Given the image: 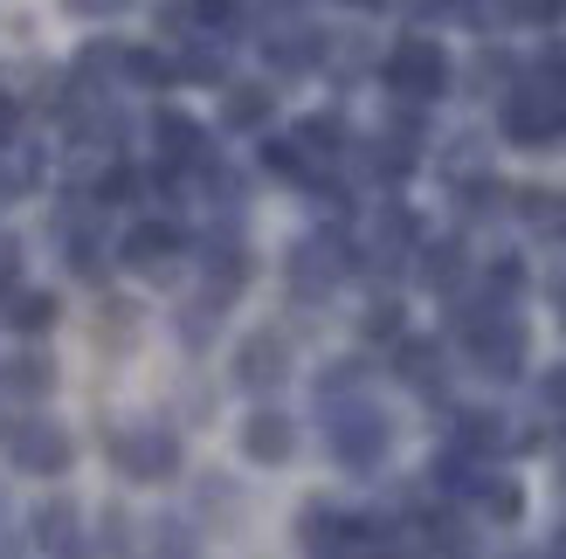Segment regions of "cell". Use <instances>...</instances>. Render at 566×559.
<instances>
[{
	"mask_svg": "<svg viewBox=\"0 0 566 559\" xmlns=\"http://www.w3.org/2000/svg\"><path fill=\"white\" fill-rule=\"evenodd\" d=\"M457 331L470 339L476 373L512 380V373L525 367V325H518V318H504L497 304H476V312H463V318H457Z\"/></svg>",
	"mask_w": 566,
	"mask_h": 559,
	"instance_id": "1",
	"label": "cell"
},
{
	"mask_svg": "<svg viewBox=\"0 0 566 559\" xmlns=\"http://www.w3.org/2000/svg\"><path fill=\"white\" fill-rule=\"evenodd\" d=\"M504 138L512 146H559L566 138V91L559 83H525L504 97Z\"/></svg>",
	"mask_w": 566,
	"mask_h": 559,
	"instance_id": "2",
	"label": "cell"
},
{
	"mask_svg": "<svg viewBox=\"0 0 566 559\" xmlns=\"http://www.w3.org/2000/svg\"><path fill=\"white\" fill-rule=\"evenodd\" d=\"M8 463L28 470V477H63L70 470V435L63 422H49V414H21V422H8Z\"/></svg>",
	"mask_w": 566,
	"mask_h": 559,
	"instance_id": "3",
	"label": "cell"
},
{
	"mask_svg": "<svg viewBox=\"0 0 566 559\" xmlns=\"http://www.w3.org/2000/svg\"><path fill=\"white\" fill-rule=\"evenodd\" d=\"M111 456H118L125 477H138V484H166V477L180 470V442H174V429L138 422V429H118V435H111Z\"/></svg>",
	"mask_w": 566,
	"mask_h": 559,
	"instance_id": "4",
	"label": "cell"
},
{
	"mask_svg": "<svg viewBox=\"0 0 566 559\" xmlns=\"http://www.w3.org/2000/svg\"><path fill=\"white\" fill-rule=\"evenodd\" d=\"M387 91H401V97H415V104L442 97V91H449V55H442L429 35H408L401 49L387 55Z\"/></svg>",
	"mask_w": 566,
	"mask_h": 559,
	"instance_id": "5",
	"label": "cell"
},
{
	"mask_svg": "<svg viewBox=\"0 0 566 559\" xmlns=\"http://www.w3.org/2000/svg\"><path fill=\"white\" fill-rule=\"evenodd\" d=\"M332 450H338V463H353V470H374L380 456H387V422L374 408H353V414H338L332 422Z\"/></svg>",
	"mask_w": 566,
	"mask_h": 559,
	"instance_id": "6",
	"label": "cell"
},
{
	"mask_svg": "<svg viewBox=\"0 0 566 559\" xmlns=\"http://www.w3.org/2000/svg\"><path fill=\"white\" fill-rule=\"evenodd\" d=\"M291 450H297L291 414L263 408V414H249V422H242V456H249V463H291Z\"/></svg>",
	"mask_w": 566,
	"mask_h": 559,
	"instance_id": "7",
	"label": "cell"
},
{
	"mask_svg": "<svg viewBox=\"0 0 566 559\" xmlns=\"http://www.w3.org/2000/svg\"><path fill=\"white\" fill-rule=\"evenodd\" d=\"M180 249H187V242H180L174 221H138V229L125 235V263H132V270H166Z\"/></svg>",
	"mask_w": 566,
	"mask_h": 559,
	"instance_id": "8",
	"label": "cell"
},
{
	"mask_svg": "<svg viewBox=\"0 0 566 559\" xmlns=\"http://www.w3.org/2000/svg\"><path fill=\"white\" fill-rule=\"evenodd\" d=\"M153 138H159V152L174 159V166H201V159H208V131L193 125V118H180V110H159V118H153Z\"/></svg>",
	"mask_w": 566,
	"mask_h": 559,
	"instance_id": "9",
	"label": "cell"
},
{
	"mask_svg": "<svg viewBox=\"0 0 566 559\" xmlns=\"http://www.w3.org/2000/svg\"><path fill=\"white\" fill-rule=\"evenodd\" d=\"M283 359H291V352H283L276 331H256V339L242 346V359H235V380L263 394V387H276V380H283Z\"/></svg>",
	"mask_w": 566,
	"mask_h": 559,
	"instance_id": "10",
	"label": "cell"
},
{
	"mask_svg": "<svg viewBox=\"0 0 566 559\" xmlns=\"http://www.w3.org/2000/svg\"><path fill=\"white\" fill-rule=\"evenodd\" d=\"M291 276H297V291H332L338 276H346V249H338V242H304Z\"/></svg>",
	"mask_w": 566,
	"mask_h": 559,
	"instance_id": "11",
	"label": "cell"
},
{
	"mask_svg": "<svg viewBox=\"0 0 566 559\" xmlns=\"http://www.w3.org/2000/svg\"><path fill=\"white\" fill-rule=\"evenodd\" d=\"M76 505H49L42 518H35V546L49 552V559H83V532H76Z\"/></svg>",
	"mask_w": 566,
	"mask_h": 559,
	"instance_id": "12",
	"label": "cell"
},
{
	"mask_svg": "<svg viewBox=\"0 0 566 559\" xmlns=\"http://www.w3.org/2000/svg\"><path fill=\"white\" fill-rule=\"evenodd\" d=\"M518 214H525V229H539V235H566V193L559 187H525L518 193Z\"/></svg>",
	"mask_w": 566,
	"mask_h": 559,
	"instance_id": "13",
	"label": "cell"
},
{
	"mask_svg": "<svg viewBox=\"0 0 566 559\" xmlns=\"http://www.w3.org/2000/svg\"><path fill=\"white\" fill-rule=\"evenodd\" d=\"M270 91H263V83H235V91H229V104H221V118H229L235 131H256V125H270Z\"/></svg>",
	"mask_w": 566,
	"mask_h": 559,
	"instance_id": "14",
	"label": "cell"
},
{
	"mask_svg": "<svg viewBox=\"0 0 566 559\" xmlns=\"http://www.w3.org/2000/svg\"><path fill=\"white\" fill-rule=\"evenodd\" d=\"M394 367H401V380L421 387V394H429V387H442V352H436L429 339H408L401 352H394Z\"/></svg>",
	"mask_w": 566,
	"mask_h": 559,
	"instance_id": "15",
	"label": "cell"
},
{
	"mask_svg": "<svg viewBox=\"0 0 566 559\" xmlns=\"http://www.w3.org/2000/svg\"><path fill=\"white\" fill-rule=\"evenodd\" d=\"M297 539H304L311 559H338V546H346V525H338L332 511H304V518H297Z\"/></svg>",
	"mask_w": 566,
	"mask_h": 559,
	"instance_id": "16",
	"label": "cell"
},
{
	"mask_svg": "<svg viewBox=\"0 0 566 559\" xmlns=\"http://www.w3.org/2000/svg\"><path fill=\"white\" fill-rule=\"evenodd\" d=\"M0 387H8V394H49V387H55V367H49L42 352H21V359H8Z\"/></svg>",
	"mask_w": 566,
	"mask_h": 559,
	"instance_id": "17",
	"label": "cell"
},
{
	"mask_svg": "<svg viewBox=\"0 0 566 559\" xmlns=\"http://www.w3.org/2000/svg\"><path fill=\"white\" fill-rule=\"evenodd\" d=\"M8 325L14 331H49L55 325V297L49 291H14L8 297Z\"/></svg>",
	"mask_w": 566,
	"mask_h": 559,
	"instance_id": "18",
	"label": "cell"
},
{
	"mask_svg": "<svg viewBox=\"0 0 566 559\" xmlns=\"http://www.w3.org/2000/svg\"><path fill=\"white\" fill-rule=\"evenodd\" d=\"M457 270L463 263H457V249H449V242L442 249H421V284H429V291H449V284H457Z\"/></svg>",
	"mask_w": 566,
	"mask_h": 559,
	"instance_id": "19",
	"label": "cell"
},
{
	"mask_svg": "<svg viewBox=\"0 0 566 559\" xmlns=\"http://www.w3.org/2000/svg\"><path fill=\"white\" fill-rule=\"evenodd\" d=\"M457 442H463V450H497V442H504V429H497V414H463V429H457Z\"/></svg>",
	"mask_w": 566,
	"mask_h": 559,
	"instance_id": "20",
	"label": "cell"
},
{
	"mask_svg": "<svg viewBox=\"0 0 566 559\" xmlns=\"http://www.w3.org/2000/svg\"><path fill=\"white\" fill-rule=\"evenodd\" d=\"M484 511H491V518H504V525H512V518L525 511V497H518V484H484Z\"/></svg>",
	"mask_w": 566,
	"mask_h": 559,
	"instance_id": "21",
	"label": "cell"
},
{
	"mask_svg": "<svg viewBox=\"0 0 566 559\" xmlns=\"http://www.w3.org/2000/svg\"><path fill=\"white\" fill-rule=\"evenodd\" d=\"M297 146H304V152H338V118H304Z\"/></svg>",
	"mask_w": 566,
	"mask_h": 559,
	"instance_id": "22",
	"label": "cell"
},
{
	"mask_svg": "<svg viewBox=\"0 0 566 559\" xmlns=\"http://www.w3.org/2000/svg\"><path fill=\"white\" fill-rule=\"evenodd\" d=\"M518 14H525V0H470V21H484V28L518 21Z\"/></svg>",
	"mask_w": 566,
	"mask_h": 559,
	"instance_id": "23",
	"label": "cell"
},
{
	"mask_svg": "<svg viewBox=\"0 0 566 559\" xmlns=\"http://www.w3.org/2000/svg\"><path fill=\"white\" fill-rule=\"evenodd\" d=\"M132 193H138V173H125V166H118V173H104L97 201H104V208H118V201H132Z\"/></svg>",
	"mask_w": 566,
	"mask_h": 559,
	"instance_id": "24",
	"label": "cell"
},
{
	"mask_svg": "<svg viewBox=\"0 0 566 559\" xmlns=\"http://www.w3.org/2000/svg\"><path fill=\"white\" fill-rule=\"evenodd\" d=\"M180 76H201V83H214V76H221V49H187Z\"/></svg>",
	"mask_w": 566,
	"mask_h": 559,
	"instance_id": "25",
	"label": "cell"
},
{
	"mask_svg": "<svg viewBox=\"0 0 566 559\" xmlns=\"http://www.w3.org/2000/svg\"><path fill=\"white\" fill-rule=\"evenodd\" d=\"M125 70H132L138 83H166V76H174V70H166L159 55H146V49H138V55H125Z\"/></svg>",
	"mask_w": 566,
	"mask_h": 559,
	"instance_id": "26",
	"label": "cell"
},
{
	"mask_svg": "<svg viewBox=\"0 0 566 559\" xmlns=\"http://www.w3.org/2000/svg\"><path fill=\"white\" fill-rule=\"evenodd\" d=\"M14 125H21V104L0 91V146H14Z\"/></svg>",
	"mask_w": 566,
	"mask_h": 559,
	"instance_id": "27",
	"label": "cell"
},
{
	"mask_svg": "<svg viewBox=\"0 0 566 559\" xmlns=\"http://www.w3.org/2000/svg\"><path fill=\"white\" fill-rule=\"evenodd\" d=\"M394 325H401V318H394V304H374V318H366V331H374V339H387Z\"/></svg>",
	"mask_w": 566,
	"mask_h": 559,
	"instance_id": "28",
	"label": "cell"
},
{
	"mask_svg": "<svg viewBox=\"0 0 566 559\" xmlns=\"http://www.w3.org/2000/svg\"><path fill=\"white\" fill-rule=\"evenodd\" d=\"M125 0H70V14H118Z\"/></svg>",
	"mask_w": 566,
	"mask_h": 559,
	"instance_id": "29",
	"label": "cell"
},
{
	"mask_svg": "<svg viewBox=\"0 0 566 559\" xmlns=\"http://www.w3.org/2000/svg\"><path fill=\"white\" fill-rule=\"evenodd\" d=\"M14 270H21L14 263V242H0V291H14Z\"/></svg>",
	"mask_w": 566,
	"mask_h": 559,
	"instance_id": "30",
	"label": "cell"
},
{
	"mask_svg": "<svg viewBox=\"0 0 566 559\" xmlns=\"http://www.w3.org/2000/svg\"><path fill=\"white\" fill-rule=\"evenodd\" d=\"M546 401H553V408H566V367H553V373H546Z\"/></svg>",
	"mask_w": 566,
	"mask_h": 559,
	"instance_id": "31",
	"label": "cell"
},
{
	"mask_svg": "<svg viewBox=\"0 0 566 559\" xmlns=\"http://www.w3.org/2000/svg\"><path fill=\"white\" fill-rule=\"evenodd\" d=\"M546 63H553V76H566V42H553V55H546Z\"/></svg>",
	"mask_w": 566,
	"mask_h": 559,
	"instance_id": "32",
	"label": "cell"
},
{
	"mask_svg": "<svg viewBox=\"0 0 566 559\" xmlns=\"http://www.w3.org/2000/svg\"><path fill=\"white\" fill-rule=\"evenodd\" d=\"M346 8H380V0H346Z\"/></svg>",
	"mask_w": 566,
	"mask_h": 559,
	"instance_id": "33",
	"label": "cell"
},
{
	"mask_svg": "<svg viewBox=\"0 0 566 559\" xmlns=\"http://www.w3.org/2000/svg\"><path fill=\"white\" fill-rule=\"evenodd\" d=\"M0 193H8V180H0Z\"/></svg>",
	"mask_w": 566,
	"mask_h": 559,
	"instance_id": "34",
	"label": "cell"
}]
</instances>
